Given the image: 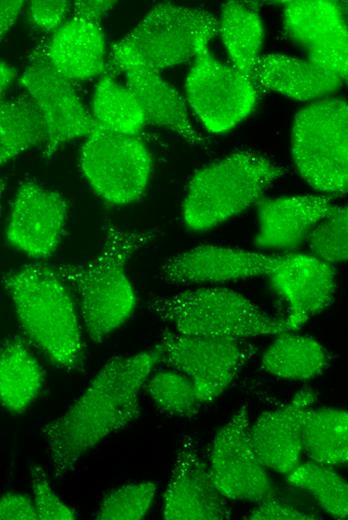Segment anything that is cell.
Returning a JSON list of instances; mask_svg holds the SVG:
<instances>
[{
  "label": "cell",
  "instance_id": "f546056e",
  "mask_svg": "<svg viewBox=\"0 0 348 520\" xmlns=\"http://www.w3.org/2000/svg\"><path fill=\"white\" fill-rule=\"evenodd\" d=\"M144 388L156 407L171 416L192 417L203 405L194 383L174 369L151 374Z\"/></svg>",
  "mask_w": 348,
  "mask_h": 520
},
{
  "label": "cell",
  "instance_id": "9a60e30c",
  "mask_svg": "<svg viewBox=\"0 0 348 520\" xmlns=\"http://www.w3.org/2000/svg\"><path fill=\"white\" fill-rule=\"evenodd\" d=\"M228 499L217 487L194 440L186 436L176 453L164 494L168 520H223L231 517Z\"/></svg>",
  "mask_w": 348,
  "mask_h": 520
},
{
  "label": "cell",
  "instance_id": "cb8c5ba5",
  "mask_svg": "<svg viewBox=\"0 0 348 520\" xmlns=\"http://www.w3.org/2000/svg\"><path fill=\"white\" fill-rule=\"evenodd\" d=\"M330 355L315 338L294 331L278 334L261 359V368L289 380L312 379L328 367Z\"/></svg>",
  "mask_w": 348,
  "mask_h": 520
},
{
  "label": "cell",
  "instance_id": "3957f363",
  "mask_svg": "<svg viewBox=\"0 0 348 520\" xmlns=\"http://www.w3.org/2000/svg\"><path fill=\"white\" fill-rule=\"evenodd\" d=\"M2 284L29 341L59 368L80 370L82 329L67 284L55 267L25 264L5 273Z\"/></svg>",
  "mask_w": 348,
  "mask_h": 520
},
{
  "label": "cell",
  "instance_id": "ffe728a7",
  "mask_svg": "<svg viewBox=\"0 0 348 520\" xmlns=\"http://www.w3.org/2000/svg\"><path fill=\"white\" fill-rule=\"evenodd\" d=\"M253 79L259 89L312 102L330 97L343 83L338 74L309 58L283 54L261 56Z\"/></svg>",
  "mask_w": 348,
  "mask_h": 520
},
{
  "label": "cell",
  "instance_id": "9c48e42d",
  "mask_svg": "<svg viewBox=\"0 0 348 520\" xmlns=\"http://www.w3.org/2000/svg\"><path fill=\"white\" fill-rule=\"evenodd\" d=\"M157 345L161 361L194 383L203 405L228 388L256 351L247 339L191 336L170 328L162 332Z\"/></svg>",
  "mask_w": 348,
  "mask_h": 520
},
{
  "label": "cell",
  "instance_id": "4dcf8cb0",
  "mask_svg": "<svg viewBox=\"0 0 348 520\" xmlns=\"http://www.w3.org/2000/svg\"><path fill=\"white\" fill-rule=\"evenodd\" d=\"M156 494L150 481L123 485L108 493L101 502L96 519L139 520L148 513Z\"/></svg>",
  "mask_w": 348,
  "mask_h": 520
},
{
  "label": "cell",
  "instance_id": "8992f818",
  "mask_svg": "<svg viewBox=\"0 0 348 520\" xmlns=\"http://www.w3.org/2000/svg\"><path fill=\"white\" fill-rule=\"evenodd\" d=\"M147 308L170 329L185 335L249 339L290 332L285 318L264 312L232 289L204 286L149 300Z\"/></svg>",
  "mask_w": 348,
  "mask_h": 520
},
{
  "label": "cell",
  "instance_id": "d6a6232c",
  "mask_svg": "<svg viewBox=\"0 0 348 520\" xmlns=\"http://www.w3.org/2000/svg\"><path fill=\"white\" fill-rule=\"evenodd\" d=\"M33 500L41 520H73L77 514L55 493L42 467H30Z\"/></svg>",
  "mask_w": 348,
  "mask_h": 520
},
{
  "label": "cell",
  "instance_id": "d6986e66",
  "mask_svg": "<svg viewBox=\"0 0 348 520\" xmlns=\"http://www.w3.org/2000/svg\"><path fill=\"white\" fill-rule=\"evenodd\" d=\"M316 399L313 389L302 388L288 403L263 412L251 424L252 444L266 468L288 475L299 466L305 415Z\"/></svg>",
  "mask_w": 348,
  "mask_h": 520
},
{
  "label": "cell",
  "instance_id": "44dd1931",
  "mask_svg": "<svg viewBox=\"0 0 348 520\" xmlns=\"http://www.w3.org/2000/svg\"><path fill=\"white\" fill-rule=\"evenodd\" d=\"M105 37L100 24L68 18L47 44L54 68L71 81L102 75L106 69Z\"/></svg>",
  "mask_w": 348,
  "mask_h": 520
},
{
  "label": "cell",
  "instance_id": "5bb4252c",
  "mask_svg": "<svg viewBox=\"0 0 348 520\" xmlns=\"http://www.w3.org/2000/svg\"><path fill=\"white\" fill-rule=\"evenodd\" d=\"M67 209L65 198L57 191L32 180L23 181L12 201L7 241L33 259L51 257L61 241Z\"/></svg>",
  "mask_w": 348,
  "mask_h": 520
},
{
  "label": "cell",
  "instance_id": "30bf717a",
  "mask_svg": "<svg viewBox=\"0 0 348 520\" xmlns=\"http://www.w3.org/2000/svg\"><path fill=\"white\" fill-rule=\"evenodd\" d=\"M258 89L251 78L218 61L208 48L194 59L185 84L191 108L211 133L226 132L243 121L256 104Z\"/></svg>",
  "mask_w": 348,
  "mask_h": 520
},
{
  "label": "cell",
  "instance_id": "8d00e7d4",
  "mask_svg": "<svg viewBox=\"0 0 348 520\" xmlns=\"http://www.w3.org/2000/svg\"><path fill=\"white\" fill-rule=\"evenodd\" d=\"M116 1L110 0H81L72 4L70 18H76L99 24L104 14L108 12Z\"/></svg>",
  "mask_w": 348,
  "mask_h": 520
},
{
  "label": "cell",
  "instance_id": "4fadbf2b",
  "mask_svg": "<svg viewBox=\"0 0 348 520\" xmlns=\"http://www.w3.org/2000/svg\"><path fill=\"white\" fill-rule=\"evenodd\" d=\"M288 254H266L205 244L179 252L159 267L158 277L172 285L220 284L268 276Z\"/></svg>",
  "mask_w": 348,
  "mask_h": 520
},
{
  "label": "cell",
  "instance_id": "5b68a950",
  "mask_svg": "<svg viewBox=\"0 0 348 520\" xmlns=\"http://www.w3.org/2000/svg\"><path fill=\"white\" fill-rule=\"evenodd\" d=\"M285 169L251 150L231 153L192 177L183 201L186 226L193 231L214 228L256 205Z\"/></svg>",
  "mask_w": 348,
  "mask_h": 520
},
{
  "label": "cell",
  "instance_id": "d590c367",
  "mask_svg": "<svg viewBox=\"0 0 348 520\" xmlns=\"http://www.w3.org/2000/svg\"><path fill=\"white\" fill-rule=\"evenodd\" d=\"M0 519H39L33 498L22 493L10 492L4 494L0 500Z\"/></svg>",
  "mask_w": 348,
  "mask_h": 520
},
{
  "label": "cell",
  "instance_id": "60d3db41",
  "mask_svg": "<svg viewBox=\"0 0 348 520\" xmlns=\"http://www.w3.org/2000/svg\"><path fill=\"white\" fill-rule=\"evenodd\" d=\"M343 82H345L347 84V86H348V76L344 79Z\"/></svg>",
  "mask_w": 348,
  "mask_h": 520
},
{
  "label": "cell",
  "instance_id": "74e56055",
  "mask_svg": "<svg viewBox=\"0 0 348 520\" xmlns=\"http://www.w3.org/2000/svg\"><path fill=\"white\" fill-rule=\"evenodd\" d=\"M23 6L24 1L22 0H2L0 2L1 39L13 26Z\"/></svg>",
  "mask_w": 348,
  "mask_h": 520
},
{
  "label": "cell",
  "instance_id": "ac0fdd59",
  "mask_svg": "<svg viewBox=\"0 0 348 520\" xmlns=\"http://www.w3.org/2000/svg\"><path fill=\"white\" fill-rule=\"evenodd\" d=\"M256 206L255 246L277 251L294 250L308 241L318 225L339 207L322 194L262 198Z\"/></svg>",
  "mask_w": 348,
  "mask_h": 520
},
{
  "label": "cell",
  "instance_id": "f1b7e54d",
  "mask_svg": "<svg viewBox=\"0 0 348 520\" xmlns=\"http://www.w3.org/2000/svg\"><path fill=\"white\" fill-rule=\"evenodd\" d=\"M287 481L306 491L330 516L348 520V481L332 467L311 460L300 463Z\"/></svg>",
  "mask_w": 348,
  "mask_h": 520
},
{
  "label": "cell",
  "instance_id": "7a4b0ae2",
  "mask_svg": "<svg viewBox=\"0 0 348 520\" xmlns=\"http://www.w3.org/2000/svg\"><path fill=\"white\" fill-rule=\"evenodd\" d=\"M154 237L151 232L108 227L96 255L80 263L55 267L76 293L81 320L92 341L102 342L131 316L136 297L126 266Z\"/></svg>",
  "mask_w": 348,
  "mask_h": 520
},
{
  "label": "cell",
  "instance_id": "83f0119b",
  "mask_svg": "<svg viewBox=\"0 0 348 520\" xmlns=\"http://www.w3.org/2000/svg\"><path fill=\"white\" fill-rule=\"evenodd\" d=\"M92 116L99 129L125 135H136L146 124L135 96L108 72L96 85Z\"/></svg>",
  "mask_w": 348,
  "mask_h": 520
},
{
  "label": "cell",
  "instance_id": "2e32d148",
  "mask_svg": "<svg viewBox=\"0 0 348 520\" xmlns=\"http://www.w3.org/2000/svg\"><path fill=\"white\" fill-rule=\"evenodd\" d=\"M284 28L306 51L307 58L332 70L344 81L348 76V24L337 2H286Z\"/></svg>",
  "mask_w": 348,
  "mask_h": 520
},
{
  "label": "cell",
  "instance_id": "e575fe53",
  "mask_svg": "<svg viewBox=\"0 0 348 520\" xmlns=\"http://www.w3.org/2000/svg\"><path fill=\"white\" fill-rule=\"evenodd\" d=\"M255 520H302L318 519L317 514L293 504L274 498V495L259 502V505L247 517Z\"/></svg>",
  "mask_w": 348,
  "mask_h": 520
},
{
  "label": "cell",
  "instance_id": "52a82bcc",
  "mask_svg": "<svg viewBox=\"0 0 348 520\" xmlns=\"http://www.w3.org/2000/svg\"><path fill=\"white\" fill-rule=\"evenodd\" d=\"M292 157L301 177L325 196L348 193V102L328 97L295 116Z\"/></svg>",
  "mask_w": 348,
  "mask_h": 520
},
{
  "label": "cell",
  "instance_id": "d4e9b609",
  "mask_svg": "<svg viewBox=\"0 0 348 520\" xmlns=\"http://www.w3.org/2000/svg\"><path fill=\"white\" fill-rule=\"evenodd\" d=\"M219 34L232 66L254 81L264 36L259 13L242 2L225 3L219 18Z\"/></svg>",
  "mask_w": 348,
  "mask_h": 520
},
{
  "label": "cell",
  "instance_id": "6da1fadb",
  "mask_svg": "<svg viewBox=\"0 0 348 520\" xmlns=\"http://www.w3.org/2000/svg\"><path fill=\"white\" fill-rule=\"evenodd\" d=\"M159 361L158 345L110 359L74 403L42 427L55 477L73 471L83 455L139 416L140 392Z\"/></svg>",
  "mask_w": 348,
  "mask_h": 520
},
{
  "label": "cell",
  "instance_id": "f35d334b",
  "mask_svg": "<svg viewBox=\"0 0 348 520\" xmlns=\"http://www.w3.org/2000/svg\"><path fill=\"white\" fill-rule=\"evenodd\" d=\"M17 76V71L13 66L8 64L7 62L1 61L0 64V81H1V96H3L4 92L11 85L13 80Z\"/></svg>",
  "mask_w": 348,
  "mask_h": 520
},
{
  "label": "cell",
  "instance_id": "ab89813d",
  "mask_svg": "<svg viewBox=\"0 0 348 520\" xmlns=\"http://www.w3.org/2000/svg\"><path fill=\"white\" fill-rule=\"evenodd\" d=\"M337 5H338V8H339L344 20L348 24V1L337 2Z\"/></svg>",
  "mask_w": 348,
  "mask_h": 520
},
{
  "label": "cell",
  "instance_id": "7c38bea8",
  "mask_svg": "<svg viewBox=\"0 0 348 520\" xmlns=\"http://www.w3.org/2000/svg\"><path fill=\"white\" fill-rule=\"evenodd\" d=\"M250 427L247 406L242 405L216 434L209 468L228 500L259 503L273 496L274 489L252 444Z\"/></svg>",
  "mask_w": 348,
  "mask_h": 520
},
{
  "label": "cell",
  "instance_id": "277c9868",
  "mask_svg": "<svg viewBox=\"0 0 348 520\" xmlns=\"http://www.w3.org/2000/svg\"><path fill=\"white\" fill-rule=\"evenodd\" d=\"M219 34V19L192 6L159 3L118 43L105 72L114 75L128 68L158 72L189 61L208 48Z\"/></svg>",
  "mask_w": 348,
  "mask_h": 520
},
{
  "label": "cell",
  "instance_id": "8fae6325",
  "mask_svg": "<svg viewBox=\"0 0 348 520\" xmlns=\"http://www.w3.org/2000/svg\"><path fill=\"white\" fill-rule=\"evenodd\" d=\"M21 83L40 109L47 129L45 155L79 137H89L98 126L72 81L60 74L47 55V44L35 49Z\"/></svg>",
  "mask_w": 348,
  "mask_h": 520
},
{
  "label": "cell",
  "instance_id": "836d02e7",
  "mask_svg": "<svg viewBox=\"0 0 348 520\" xmlns=\"http://www.w3.org/2000/svg\"><path fill=\"white\" fill-rule=\"evenodd\" d=\"M71 8V2L65 0L29 1L31 21L43 31L57 30L67 15L70 16Z\"/></svg>",
  "mask_w": 348,
  "mask_h": 520
},
{
  "label": "cell",
  "instance_id": "4316f807",
  "mask_svg": "<svg viewBox=\"0 0 348 520\" xmlns=\"http://www.w3.org/2000/svg\"><path fill=\"white\" fill-rule=\"evenodd\" d=\"M303 451L322 465L348 464V411L311 407L303 424Z\"/></svg>",
  "mask_w": 348,
  "mask_h": 520
},
{
  "label": "cell",
  "instance_id": "603a6c76",
  "mask_svg": "<svg viewBox=\"0 0 348 520\" xmlns=\"http://www.w3.org/2000/svg\"><path fill=\"white\" fill-rule=\"evenodd\" d=\"M44 372L20 336L5 339L0 354V398L10 413H23L36 399Z\"/></svg>",
  "mask_w": 348,
  "mask_h": 520
},
{
  "label": "cell",
  "instance_id": "e0dca14e",
  "mask_svg": "<svg viewBox=\"0 0 348 520\" xmlns=\"http://www.w3.org/2000/svg\"><path fill=\"white\" fill-rule=\"evenodd\" d=\"M267 277L286 303L285 319L290 331L300 329L334 300V266L313 253L288 254L283 264Z\"/></svg>",
  "mask_w": 348,
  "mask_h": 520
},
{
  "label": "cell",
  "instance_id": "1f68e13d",
  "mask_svg": "<svg viewBox=\"0 0 348 520\" xmlns=\"http://www.w3.org/2000/svg\"><path fill=\"white\" fill-rule=\"evenodd\" d=\"M308 243L314 255L332 264L348 261V204L321 222Z\"/></svg>",
  "mask_w": 348,
  "mask_h": 520
},
{
  "label": "cell",
  "instance_id": "ba28073f",
  "mask_svg": "<svg viewBox=\"0 0 348 520\" xmlns=\"http://www.w3.org/2000/svg\"><path fill=\"white\" fill-rule=\"evenodd\" d=\"M80 167L100 197L114 205H127L146 190L152 158L136 135L98 129L82 145Z\"/></svg>",
  "mask_w": 348,
  "mask_h": 520
},
{
  "label": "cell",
  "instance_id": "484cf974",
  "mask_svg": "<svg viewBox=\"0 0 348 520\" xmlns=\"http://www.w3.org/2000/svg\"><path fill=\"white\" fill-rule=\"evenodd\" d=\"M0 131L2 165L47 141L45 120L29 94L1 100Z\"/></svg>",
  "mask_w": 348,
  "mask_h": 520
},
{
  "label": "cell",
  "instance_id": "7402d4cb",
  "mask_svg": "<svg viewBox=\"0 0 348 520\" xmlns=\"http://www.w3.org/2000/svg\"><path fill=\"white\" fill-rule=\"evenodd\" d=\"M123 73L126 86L143 110L146 124L168 129L193 145L204 143L190 121L185 100L158 72L134 67Z\"/></svg>",
  "mask_w": 348,
  "mask_h": 520
}]
</instances>
